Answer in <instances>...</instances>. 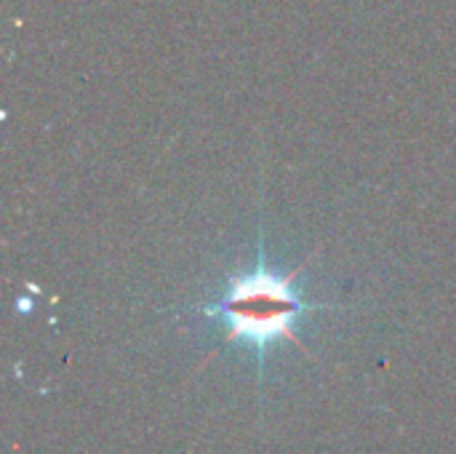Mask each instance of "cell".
Returning <instances> with one entry per match:
<instances>
[{
    "label": "cell",
    "instance_id": "6da1fadb",
    "mask_svg": "<svg viewBox=\"0 0 456 454\" xmlns=\"http://www.w3.org/2000/svg\"><path fill=\"white\" fill-rule=\"evenodd\" d=\"M299 268L281 276L267 265L265 249H259L256 268L230 276L224 281L222 294L203 305V316L216 318L224 329V340L230 345L246 348L259 367H265L270 345L286 340L305 351L297 324L307 313L326 310L329 305L307 300L299 286Z\"/></svg>",
    "mask_w": 456,
    "mask_h": 454
}]
</instances>
